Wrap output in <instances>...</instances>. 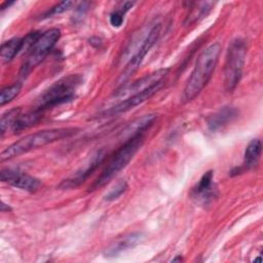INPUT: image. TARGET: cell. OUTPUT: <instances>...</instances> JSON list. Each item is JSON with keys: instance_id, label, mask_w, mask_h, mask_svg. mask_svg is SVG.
Segmentation results:
<instances>
[{"instance_id": "obj_22", "label": "cell", "mask_w": 263, "mask_h": 263, "mask_svg": "<svg viewBox=\"0 0 263 263\" xmlns=\"http://www.w3.org/2000/svg\"><path fill=\"white\" fill-rule=\"evenodd\" d=\"M21 90H22L21 82H15L9 86L3 87L0 92V105L4 106V105L10 103L15 97L18 96Z\"/></svg>"}, {"instance_id": "obj_6", "label": "cell", "mask_w": 263, "mask_h": 263, "mask_svg": "<svg viewBox=\"0 0 263 263\" xmlns=\"http://www.w3.org/2000/svg\"><path fill=\"white\" fill-rule=\"evenodd\" d=\"M60 37L61 30L58 28H52L41 33V35L29 49L27 60L21 68V76L26 77L35 67H37L58 43Z\"/></svg>"}, {"instance_id": "obj_5", "label": "cell", "mask_w": 263, "mask_h": 263, "mask_svg": "<svg viewBox=\"0 0 263 263\" xmlns=\"http://www.w3.org/2000/svg\"><path fill=\"white\" fill-rule=\"evenodd\" d=\"M247 57V42L242 38L233 39L226 52L224 64V87L232 92L239 83Z\"/></svg>"}, {"instance_id": "obj_25", "label": "cell", "mask_w": 263, "mask_h": 263, "mask_svg": "<svg viewBox=\"0 0 263 263\" xmlns=\"http://www.w3.org/2000/svg\"><path fill=\"white\" fill-rule=\"evenodd\" d=\"M8 211H11L10 206L7 205V204H5L4 201H2V203H1V212L3 213V212H8Z\"/></svg>"}, {"instance_id": "obj_23", "label": "cell", "mask_w": 263, "mask_h": 263, "mask_svg": "<svg viewBox=\"0 0 263 263\" xmlns=\"http://www.w3.org/2000/svg\"><path fill=\"white\" fill-rule=\"evenodd\" d=\"M127 188H128V185L125 181H119L118 183L115 184L114 187H112L108 191V193H106V195L104 196V199L106 201H114L118 199L122 194H124Z\"/></svg>"}, {"instance_id": "obj_15", "label": "cell", "mask_w": 263, "mask_h": 263, "mask_svg": "<svg viewBox=\"0 0 263 263\" xmlns=\"http://www.w3.org/2000/svg\"><path fill=\"white\" fill-rule=\"evenodd\" d=\"M261 152H262L261 141L259 139H253L246 147L245 155H243V163L239 168H237L236 174H238V172L240 173L241 171H249V170L255 168L259 163Z\"/></svg>"}, {"instance_id": "obj_26", "label": "cell", "mask_w": 263, "mask_h": 263, "mask_svg": "<svg viewBox=\"0 0 263 263\" xmlns=\"http://www.w3.org/2000/svg\"><path fill=\"white\" fill-rule=\"evenodd\" d=\"M182 260H183V259H182V257H181V256H180V257H177V258H174V259H173V260H172V261H173V262H175V261H182Z\"/></svg>"}, {"instance_id": "obj_18", "label": "cell", "mask_w": 263, "mask_h": 263, "mask_svg": "<svg viewBox=\"0 0 263 263\" xmlns=\"http://www.w3.org/2000/svg\"><path fill=\"white\" fill-rule=\"evenodd\" d=\"M22 50H24V38L14 37L1 44L0 55L4 62H10Z\"/></svg>"}, {"instance_id": "obj_16", "label": "cell", "mask_w": 263, "mask_h": 263, "mask_svg": "<svg viewBox=\"0 0 263 263\" xmlns=\"http://www.w3.org/2000/svg\"><path fill=\"white\" fill-rule=\"evenodd\" d=\"M43 113H44L43 111L35 108L34 110H32L28 113L20 114L18 117L15 119V121L11 127V130L14 134H17V133L23 132L24 129H27V128L37 124L40 121V119L42 118Z\"/></svg>"}, {"instance_id": "obj_19", "label": "cell", "mask_w": 263, "mask_h": 263, "mask_svg": "<svg viewBox=\"0 0 263 263\" xmlns=\"http://www.w3.org/2000/svg\"><path fill=\"white\" fill-rule=\"evenodd\" d=\"M215 3L213 2H200V3H195L196 7H191L190 12L187 14L186 20L184 22L185 26H190L199 20L203 18L212 9Z\"/></svg>"}, {"instance_id": "obj_14", "label": "cell", "mask_w": 263, "mask_h": 263, "mask_svg": "<svg viewBox=\"0 0 263 263\" xmlns=\"http://www.w3.org/2000/svg\"><path fill=\"white\" fill-rule=\"evenodd\" d=\"M237 115L238 111L236 108L226 106L208 118V127L212 132H217L233 121Z\"/></svg>"}, {"instance_id": "obj_8", "label": "cell", "mask_w": 263, "mask_h": 263, "mask_svg": "<svg viewBox=\"0 0 263 263\" xmlns=\"http://www.w3.org/2000/svg\"><path fill=\"white\" fill-rule=\"evenodd\" d=\"M170 74V68H161L154 72H151L149 74H146L145 76L141 77L138 80L133 81L128 85H121L118 87V89L115 90L114 96L116 97H123L124 99L135 95L137 92H140L156 83H159L161 81H166V78Z\"/></svg>"}, {"instance_id": "obj_12", "label": "cell", "mask_w": 263, "mask_h": 263, "mask_svg": "<svg viewBox=\"0 0 263 263\" xmlns=\"http://www.w3.org/2000/svg\"><path fill=\"white\" fill-rule=\"evenodd\" d=\"M0 180L3 183H7L15 188L29 192L36 191L41 185L39 179L11 168L2 170L0 173Z\"/></svg>"}, {"instance_id": "obj_24", "label": "cell", "mask_w": 263, "mask_h": 263, "mask_svg": "<svg viewBox=\"0 0 263 263\" xmlns=\"http://www.w3.org/2000/svg\"><path fill=\"white\" fill-rule=\"evenodd\" d=\"M73 5V2L72 1H63V2H60L59 4L54 5L53 7L50 8V10H48L43 16L44 17H49L51 15H54V14H60V13H63L67 10H69Z\"/></svg>"}, {"instance_id": "obj_1", "label": "cell", "mask_w": 263, "mask_h": 263, "mask_svg": "<svg viewBox=\"0 0 263 263\" xmlns=\"http://www.w3.org/2000/svg\"><path fill=\"white\" fill-rule=\"evenodd\" d=\"M220 53L221 44L219 42L212 43L199 53L183 89L182 103L191 102L203 90L216 69Z\"/></svg>"}, {"instance_id": "obj_4", "label": "cell", "mask_w": 263, "mask_h": 263, "mask_svg": "<svg viewBox=\"0 0 263 263\" xmlns=\"http://www.w3.org/2000/svg\"><path fill=\"white\" fill-rule=\"evenodd\" d=\"M82 82L79 74L65 76L50 85L40 97L37 109L45 112L48 109L72 102L76 98V89Z\"/></svg>"}, {"instance_id": "obj_13", "label": "cell", "mask_w": 263, "mask_h": 263, "mask_svg": "<svg viewBox=\"0 0 263 263\" xmlns=\"http://www.w3.org/2000/svg\"><path fill=\"white\" fill-rule=\"evenodd\" d=\"M142 239V233L134 232L126 235H123L121 238L114 240L106 250L104 251V255L106 257H116L122 252H125L129 249L135 248Z\"/></svg>"}, {"instance_id": "obj_21", "label": "cell", "mask_w": 263, "mask_h": 263, "mask_svg": "<svg viewBox=\"0 0 263 263\" xmlns=\"http://www.w3.org/2000/svg\"><path fill=\"white\" fill-rule=\"evenodd\" d=\"M21 108H12L6 112H4L0 119V126H1V137L4 136V134L13 125L15 119L21 114Z\"/></svg>"}, {"instance_id": "obj_9", "label": "cell", "mask_w": 263, "mask_h": 263, "mask_svg": "<svg viewBox=\"0 0 263 263\" xmlns=\"http://www.w3.org/2000/svg\"><path fill=\"white\" fill-rule=\"evenodd\" d=\"M164 84H165V81H161V82L156 83V84H154V85H152V86H150V87H148V88H146V89H144L140 92L132 95V96L123 99L122 101H120L118 104L112 106L108 110L104 111L103 114L105 116H111V115H117V114H120V113L127 112V111L134 109L135 107L143 104L147 100H149L159 89H161Z\"/></svg>"}, {"instance_id": "obj_11", "label": "cell", "mask_w": 263, "mask_h": 263, "mask_svg": "<svg viewBox=\"0 0 263 263\" xmlns=\"http://www.w3.org/2000/svg\"><path fill=\"white\" fill-rule=\"evenodd\" d=\"M217 196V188L214 184V172H205L197 184L191 189L190 197L199 204H209Z\"/></svg>"}, {"instance_id": "obj_10", "label": "cell", "mask_w": 263, "mask_h": 263, "mask_svg": "<svg viewBox=\"0 0 263 263\" xmlns=\"http://www.w3.org/2000/svg\"><path fill=\"white\" fill-rule=\"evenodd\" d=\"M105 157H106V153H105L104 149H101V150L97 151L91 156L89 161L86 164L83 165V167L79 168L73 175H71L70 177L63 180L60 183L59 188H61V189H73V188H76V187L80 186L101 165V163L104 161Z\"/></svg>"}, {"instance_id": "obj_17", "label": "cell", "mask_w": 263, "mask_h": 263, "mask_svg": "<svg viewBox=\"0 0 263 263\" xmlns=\"http://www.w3.org/2000/svg\"><path fill=\"white\" fill-rule=\"evenodd\" d=\"M155 120H156V115L154 114H147L140 118H137L125 127V129L123 130V135L130 138L132 136H135L138 134H144V132L147 128H149L154 123Z\"/></svg>"}, {"instance_id": "obj_2", "label": "cell", "mask_w": 263, "mask_h": 263, "mask_svg": "<svg viewBox=\"0 0 263 263\" xmlns=\"http://www.w3.org/2000/svg\"><path fill=\"white\" fill-rule=\"evenodd\" d=\"M79 128L76 127H60V128H51V129H43L28 136H25L21 140L12 143L7 146L0 155L1 161L8 160L20 156L22 154L28 153L34 149L39 147H43L45 145L54 143L57 141H61L67 138H70L78 133Z\"/></svg>"}, {"instance_id": "obj_3", "label": "cell", "mask_w": 263, "mask_h": 263, "mask_svg": "<svg viewBox=\"0 0 263 263\" xmlns=\"http://www.w3.org/2000/svg\"><path fill=\"white\" fill-rule=\"evenodd\" d=\"M144 143V134H138L128 138L112 155L101 175L89 186L88 191H95L109 183L121 172L134 158Z\"/></svg>"}, {"instance_id": "obj_20", "label": "cell", "mask_w": 263, "mask_h": 263, "mask_svg": "<svg viewBox=\"0 0 263 263\" xmlns=\"http://www.w3.org/2000/svg\"><path fill=\"white\" fill-rule=\"evenodd\" d=\"M135 5V2H130V1H127V2H124L122 4V6L119 8V9H116L114 11H112L110 13V16H109V22H110V25L114 28H119L122 26L123 22H124V15L125 13Z\"/></svg>"}, {"instance_id": "obj_7", "label": "cell", "mask_w": 263, "mask_h": 263, "mask_svg": "<svg viewBox=\"0 0 263 263\" xmlns=\"http://www.w3.org/2000/svg\"><path fill=\"white\" fill-rule=\"evenodd\" d=\"M160 32H161V25L159 23L155 24L151 28V30L149 31V33L145 37V39L142 41V43H141L140 47L138 48V50L136 51V53L129 59V61L127 62V64L124 67V69L122 70L121 74L119 75V78H118L119 86L125 84V82L132 77V75H134V73L140 68L144 58L146 57V54L149 52V50L153 47V45L158 40V38L160 36Z\"/></svg>"}]
</instances>
